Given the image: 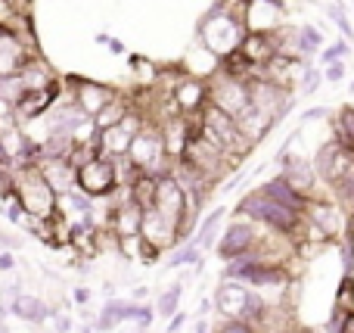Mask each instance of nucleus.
Returning a JSON list of instances; mask_svg holds the SVG:
<instances>
[{
    "instance_id": "nucleus-1",
    "label": "nucleus",
    "mask_w": 354,
    "mask_h": 333,
    "mask_svg": "<svg viewBox=\"0 0 354 333\" xmlns=\"http://www.w3.org/2000/svg\"><path fill=\"white\" fill-rule=\"evenodd\" d=\"M243 37H245V22L239 16H233V12L221 10V6H208V12L199 19V31H196V41L218 60L236 53Z\"/></svg>"
},
{
    "instance_id": "nucleus-46",
    "label": "nucleus",
    "mask_w": 354,
    "mask_h": 333,
    "mask_svg": "<svg viewBox=\"0 0 354 333\" xmlns=\"http://www.w3.org/2000/svg\"><path fill=\"white\" fill-rule=\"evenodd\" d=\"M106 47H109L112 53H124V44L118 41V37H109V44H106Z\"/></svg>"
},
{
    "instance_id": "nucleus-25",
    "label": "nucleus",
    "mask_w": 354,
    "mask_h": 333,
    "mask_svg": "<svg viewBox=\"0 0 354 333\" xmlns=\"http://www.w3.org/2000/svg\"><path fill=\"white\" fill-rule=\"evenodd\" d=\"M168 268H183V265H196V268H202V249H199V243L189 237L187 243H177V246L171 249V255H168V262H165Z\"/></svg>"
},
{
    "instance_id": "nucleus-15",
    "label": "nucleus",
    "mask_w": 354,
    "mask_h": 333,
    "mask_svg": "<svg viewBox=\"0 0 354 333\" xmlns=\"http://www.w3.org/2000/svg\"><path fill=\"white\" fill-rule=\"evenodd\" d=\"M41 174L47 178V184L56 190V197H66L68 190L78 187V168L68 159H41Z\"/></svg>"
},
{
    "instance_id": "nucleus-13",
    "label": "nucleus",
    "mask_w": 354,
    "mask_h": 333,
    "mask_svg": "<svg viewBox=\"0 0 354 333\" xmlns=\"http://www.w3.org/2000/svg\"><path fill=\"white\" fill-rule=\"evenodd\" d=\"M214 312L221 315V321H243L245 318V303H249V287L239 280H224L214 290Z\"/></svg>"
},
{
    "instance_id": "nucleus-38",
    "label": "nucleus",
    "mask_w": 354,
    "mask_h": 333,
    "mask_svg": "<svg viewBox=\"0 0 354 333\" xmlns=\"http://www.w3.org/2000/svg\"><path fill=\"white\" fill-rule=\"evenodd\" d=\"M320 69H324V81H330V84H339L345 78V62H333V66H320Z\"/></svg>"
},
{
    "instance_id": "nucleus-26",
    "label": "nucleus",
    "mask_w": 354,
    "mask_h": 333,
    "mask_svg": "<svg viewBox=\"0 0 354 333\" xmlns=\"http://www.w3.org/2000/svg\"><path fill=\"white\" fill-rule=\"evenodd\" d=\"M153 318H156L153 305H137L134 303V312H131V315L118 324V333H147L149 324H153Z\"/></svg>"
},
{
    "instance_id": "nucleus-4",
    "label": "nucleus",
    "mask_w": 354,
    "mask_h": 333,
    "mask_svg": "<svg viewBox=\"0 0 354 333\" xmlns=\"http://www.w3.org/2000/svg\"><path fill=\"white\" fill-rule=\"evenodd\" d=\"M208 103L224 109L227 116L239 118L245 109L252 106V93H249V81L243 78H230L218 69V72L208 78Z\"/></svg>"
},
{
    "instance_id": "nucleus-9",
    "label": "nucleus",
    "mask_w": 354,
    "mask_h": 333,
    "mask_svg": "<svg viewBox=\"0 0 354 333\" xmlns=\"http://www.w3.org/2000/svg\"><path fill=\"white\" fill-rule=\"evenodd\" d=\"M168 97H171V103L177 106L180 116H189V118L202 116V109L208 106V78H199V75L183 72L180 78L171 84Z\"/></svg>"
},
{
    "instance_id": "nucleus-41",
    "label": "nucleus",
    "mask_w": 354,
    "mask_h": 333,
    "mask_svg": "<svg viewBox=\"0 0 354 333\" xmlns=\"http://www.w3.org/2000/svg\"><path fill=\"white\" fill-rule=\"evenodd\" d=\"M339 333H354V309L342 312V318H339Z\"/></svg>"
},
{
    "instance_id": "nucleus-14",
    "label": "nucleus",
    "mask_w": 354,
    "mask_h": 333,
    "mask_svg": "<svg viewBox=\"0 0 354 333\" xmlns=\"http://www.w3.org/2000/svg\"><path fill=\"white\" fill-rule=\"evenodd\" d=\"M286 3H270V0H249L245 6V31H274L286 19Z\"/></svg>"
},
{
    "instance_id": "nucleus-50",
    "label": "nucleus",
    "mask_w": 354,
    "mask_h": 333,
    "mask_svg": "<svg viewBox=\"0 0 354 333\" xmlns=\"http://www.w3.org/2000/svg\"><path fill=\"white\" fill-rule=\"evenodd\" d=\"M351 93H354V81H351Z\"/></svg>"
},
{
    "instance_id": "nucleus-34",
    "label": "nucleus",
    "mask_w": 354,
    "mask_h": 333,
    "mask_svg": "<svg viewBox=\"0 0 354 333\" xmlns=\"http://www.w3.org/2000/svg\"><path fill=\"white\" fill-rule=\"evenodd\" d=\"M333 109L330 106H314V109H305L299 118V125H314V122H330Z\"/></svg>"
},
{
    "instance_id": "nucleus-21",
    "label": "nucleus",
    "mask_w": 354,
    "mask_h": 333,
    "mask_svg": "<svg viewBox=\"0 0 354 333\" xmlns=\"http://www.w3.org/2000/svg\"><path fill=\"white\" fill-rule=\"evenodd\" d=\"M19 75H22L25 91H41V87H50L53 81H59V75L50 69V62L44 60V56H35V60H31Z\"/></svg>"
},
{
    "instance_id": "nucleus-5",
    "label": "nucleus",
    "mask_w": 354,
    "mask_h": 333,
    "mask_svg": "<svg viewBox=\"0 0 354 333\" xmlns=\"http://www.w3.org/2000/svg\"><path fill=\"white\" fill-rule=\"evenodd\" d=\"M261 234H264V224L252 222V218H243V215H233V222L227 224L224 234L214 243V253L221 255V262H230V259H236V255L255 249Z\"/></svg>"
},
{
    "instance_id": "nucleus-37",
    "label": "nucleus",
    "mask_w": 354,
    "mask_h": 333,
    "mask_svg": "<svg viewBox=\"0 0 354 333\" xmlns=\"http://www.w3.org/2000/svg\"><path fill=\"white\" fill-rule=\"evenodd\" d=\"M214 333H258V330L249 321H221V327Z\"/></svg>"
},
{
    "instance_id": "nucleus-39",
    "label": "nucleus",
    "mask_w": 354,
    "mask_h": 333,
    "mask_svg": "<svg viewBox=\"0 0 354 333\" xmlns=\"http://www.w3.org/2000/svg\"><path fill=\"white\" fill-rule=\"evenodd\" d=\"M16 265H19L16 253H12V249H0V274L16 271Z\"/></svg>"
},
{
    "instance_id": "nucleus-49",
    "label": "nucleus",
    "mask_w": 354,
    "mask_h": 333,
    "mask_svg": "<svg viewBox=\"0 0 354 333\" xmlns=\"http://www.w3.org/2000/svg\"><path fill=\"white\" fill-rule=\"evenodd\" d=\"M78 333H93V324H87V327H81Z\"/></svg>"
},
{
    "instance_id": "nucleus-6",
    "label": "nucleus",
    "mask_w": 354,
    "mask_h": 333,
    "mask_svg": "<svg viewBox=\"0 0 354 333\" xmlns=\"http://www.w3.org/2000/svg\"><path fill=\"white\" fill-rule=\"evenodd\" d=\"M78 187L93 199H106L118 190V174H115V159L97 153L87 162L78 165Z\"/></svg>"
},
{
    "instance_id": "nucleus-33",
    "label": "nucleus",
    "mask_w": 354,
    "mask_h": 333,
    "mask_svg": "<svg viewBox=\"0 0 354 333\" xmlns=\"http://www.w3.org/2000/svg\"><path fill=\"white\" fill-rule=\"evenodd\" d=\"M299 35H301V41H305L308 53L317 56V53H320V47H324V31H320L317 25L305 22V25H299Z\"/></svg>"
},
{
    "instance_id": "nucleus-20",
    "label": "nucleus",
    "mask_w": 354,
    "mask_h": 333,
    "mask_svg": "<svg viewBox=\"0 0 354 333\" xmlns=\"http://www.w3.org/2000/svg\"><path fill=\"white\" fill-rule=\"evenodd\" d=\"M131 312H134V303H124V299H115V296L106 299V305L100 309L97 321H93V330H100V333L118 330V324H122Z\"/></svg>"
},
{
    "instance_id": "nucleus-32",
    "label": "nucleus",
    "mask_w": 354,
    "mask_h": 333,
    "mask_svg": "<svg viewBox=\"0 0 354 333\" xmlns=\"http://www.w3.org/2000/svg\"><path fill=\"white\" fill-rule=\"evenodd\" d=\"M25 93V84H22V75H3L0 78V97H6L12 106L19 103V97Z\"/></svg>"
},
{
    "instance_id": "nucleus-36",
    "label": "nucleus",
    "mask_w": 354,
    "mask_h": 333,
    "mask_svg": "<svg viewBox=\"0 0 354 333\" xmlns=\"http://www.w3.org/2000/svg\"><path fill=\"white\" fill-rule=\"evenodd\" d=\"M50 321H53V333H72V315H66V312L53 309Z\"/></svg>"
},
{
    "instance_id": "nucleus-22",
    "label": "nucleus",
    "mask_w": 354,
    "mask_h": 333,
    "mask_svg": "<svg viewBox=\"0 0 354 333\" xmlns=\"http://www.w3.org/2000/svg\"><path fill=\"white\" fill-rule=\"evenodd\" d=\"M131 109H134V106H131V93H128V91H122L118 97H112L109 103H106L103 109H100L97 116H93V125H97V131H106V128H112V125L122 122V118L128 116Z\"/></svg>"
},
{
    "instance_id": "nucleus-48",
    "label": "nucleus",
    "mask_w": 354,
    "mask_h": 333,
    "mask_svg": "<svg viewBox=\"0 0 354 333\" xmlns=\"http://www.w3.org/2000/svg\"><path fill=\"white\" fill-rule=\"evenodd\" d=\"M0 162H10V159H6V150H3V143H0Z\"/></svg>"
},
{
    "instance_id": "nucleus-23",
    "label": "nucleus",
    "mask_w": 354,
    "mask_h": 333,
    "mask_svg": "<svg viewBox=\"0 0 354 333\" xmlns=\"http://www.w3.org/2000/svg\"><path fill=\"white\" fill-rule=\"evenodd\" d=\"M330 134L336 137L342 147H348L354 150V106L351 103H345V106H339L336 112L330 116Z\"/></svg>"
},
{
    "instance_id": "nucleus-8",
    "label": "nucleus",
    "mask_w": 354,
    "mask_h": 333,
    "mask_svg": "<svg viewBox=\"0 0 354 333\" xmlns=\"http://www.w3.org/2000/svg\"><path fill=\"white\" fill-rule=\"evenodd\" d=\"M66 91H68V97L78 103V109L84 112L87 118H93L112 97L122 93V87L106 84V81H93V78H81V75H72V78H66Z\"/></svg>"
},
{
    "instance_id": "nucleus-7",
    "label": "nucleus",
    "mask_w": 354,
    "mask_h": 333,
    "mask_svg": "<svg viewBox=\"0 0 354 333\" xmlns=\"http://www.w3.org/2000/svg\"><path fill=\"white\" fill-rule=\"evenodd\" d=\"M305 222L317 224L320 231H324L326 237H330L333 243L342 240L345 231H348V215H345L342 203H336L333 197H326V193H320V197H311L305 203Z\"/></svg>"
},
{
    "instance_id": "nucleus-45",
    "label": "nucleus",
    "mask_w": 354,
    "mask_h": 333,
    "mask_svg": "<svg viewBox=\"0 0 354 333\" xmlns=\"http://www.w3.org/2000/svg\"><path fill=\"white\" fill-rule=\"evenodd\" d=\"M131 296H134V303H143V299H147L149 296V287H134V290H131Z\"/></svg>"
},
{
    "instance_id": "nucleus-12",
    "label": "nucleus",
    "mask_w": 354,
    "mask_h": 333,
    "mask_svg": "<svg viewBox=\"0 0 354 333\" xmlns=\"http://www.w3.org/2000/svg\"><path fill=\"white\" fill-rule=\"evenodd\" d=\"M140 237L149 243H156L159 249H174L180 243V228L177 222H171L168 215H162L159 209H143V224H140Z\"/></svg>"
},
{
    "instance_id": "nucleus-16",
    "label": "nucleus",
    "mask_w": 354,
    "mask_h": 333,
    "mask_svg": "<svg viewBox=\"0 0 354 333\" xmlns=\"http://www.w3.org/2000/svg\"><path fill=\"white\" fill-rule=\"evenodd\" d=\"M236 125H239L243 137L252 143V147H258V143H261L264 137H268L270 131L277 128L274 116H270V112H264V109H258V106H249V109H245L243 116L236 118Z\"/></svg>"
},
{
    "instance_id": "nucleus-29",
    "label": "nucleus",
    "mask_w": 354,
    "mask_h": 333,
    "mask_svg": "<svg viewBox=\"0 0 354 333\" xmlns=\"http://www.w3.org/2000/svg\"><path fill=\"white\" fill-rule=\"evenodd\" d=\"M333 309L336 312H351L354 309V274H345L339 280V290H336V299H333Z\"/></svg>"
},
{
    "instance_id": "nucleus-27",
    "label": "nucleus",
    "mask_w": 354,
    "mask_h": 333,
    "mask_svg": "<svg viewBox=\"0 0 354 333\" xmlns=\"http://www.w3.org/2000/svg\"><path fill=\"white\" fill-rule=\"evenodd\" d=\"M180 296H183V284H171L159 293L156 299V315L159 318H171L174 312H180Z\"/></svg>"
},
{
    "instance_id": "nucleus-18",
    "label": "nucleus",
    "mask_w": 354,
    "mask_h": 333,
    "mask_svg": "<svg viewBox=\"0 0 354 333\" xmlns=\"http://www.w3.org/2000/svg\"><path fill=\"white\" fill-rule=\"evenodd\" d=\"M239 53H243L245 60H249L255 69H261L264 62H268L270 56L277 53V47H274V37H270V31H245L243 44H239Z\"/></svg>"
},
{
    "instance_id": "nucleus-30",
    "label": "nucleus",
    "mask_w": 354,
    "mask_h": 333,
    "mask_svg": "<svg viewBox=\"0 0 354 333\" xmlns=\"http://www.w3.org/2000/svg\"><path fill=\"white\" fill-rule=\"evenodd\" d=\"M320 84H324V69L320 66H308L305 72H301V81H299V97H311V93L320 91Z\"/></svg>"
},
{
    "instance_id": "nucleus-28",
    "label": "nucleus",
    "mask_w": 354,
    "mask_h": 333,
    "mask_svg": "<svg viewBox=\"0 0 354 333\" xmlns=\"http://www.w3.org/2000/svg\"><path fill=\"white\" fill-rule=\"evenodd\" d=\"M324 10H326V19H330L333 25H339L342 37H345V41H351V47H354V25H351L348 12H345V6L342 3H326Z\"/></svg>"
},
{
    "instance_id": "nucleus-31",
    "label": "nucleus",
    "mask_w": 354,
    "mask_h": 333,
    "mask_svg": "<svg viewBox=\"0 0 354 333\" xmlns=\"http://www.w3.org/2000/svg\"><path fill=\"white\" fill-rule=\"evenodd\" d=\"M345 56H351V44L342 37V41H336V44H326V47H320V66L345 62Z\"/></svg>"
},
{
    "instance_id": "nucleus-24",
    "label": "nucleus",
    "mask_w": 354,
    "mask_h": 333,
    "mask_svg": "<svg viewBox=\"0 0 354 333\" xmlns=\"http://www.w3.org/2000/svg\"><path fill=\"white\" fill-rule=\"evenodd\" d=\"M224 215H227V209H212L205 218H199V222H196L193 240L199 243L202 253H205V249H214V243H218V224L224 222Z\"/></svg>"
},
{
    "instance_id": "nucleus-51",
    "label": "nucleus",
    "mask_w": 354,
    "mask_h": 333,
    "mask_svg": "<svg viewBox=\"0 0 354 333\" xmlns=\"http://www.w3.org/2000/svg\"><path fill=\"white\" fill-rule=\"evenodd\" d=\"M351 10H354V3H351Z\"/></svg>"
},
{
    "instance_id": "nucleus-11",
    "label": "nucleus",
    "mask_w": 354,
    "mask_h": 333,
    "mask_svg": "<svg viewBox=\"0 0 354 333\" xmlns=\"http://www.w3.org/2000/svg\"><path fill=\"white\" fill-rule=\"evenodd\" d=\"M62 91H66V78L53 81L50 87H41V91H25L22 97H19V103H16L19 122L28 125V122H35V118H44L50 106L62 97Z\"/></svg>"
},
{
    "instance_id": "nucleus-10",
    "label": "nucleus",
    "mask_w": 354,
    "mask_h": 333,
    "mask_svg": "<svg viewBox=\"0 0 354 333\" xmlns=\"http://www.w3.org/2000/svg\"><path fill=\"white\" fill-rule=\"evenodd\" d=\"M143 125H147V116H143V112H137V109H131L118 125L100 131V134H97V150L103 156H109V159L124 156V153H128V147H131V141H134V134L143 128Z\"/></svg>"
},
{
    "instance_id": "nucleus-17",
    "label": "nucleus",
    "mask_w": 354,
    "mask_h": 333,
    "mask_svg": "<svg viewBox=\"0 0 354 333\" xmlns=\"http://www.w3.org/2000/svg\"><path fill=\"white\" fill-rule=\"evenodd\" d=\"M10 315L19 318V321H25V324H35V327H41V324L47 321L50 315H53V305H47L41 296H31V293L22 290L16 299H12Z\"/></svg>"
},
{
    "instance_id": "nucleus-44",
    "label": "nucleus",
    "mask_w": 354,
    "mask_h": 333,
    "mask_svg": "<svg viewBox=\"0 0 354 333\" xmlns=\"http://www.w3.org/2000/svg\"><path fill=\"white\" fill-rule=\"evenodd\" d=\"M212 309H214V303H212V299L199 296V309H196V318H199V315H208V312H212Z\"/></svg>"
},
{
    "instance_id": "nucleus-42",
    "label": "nucleus",
    "mask_w": 354,
    "mask_h": 333,
    "mask_svg": "<svg viewBox=\"0 0 354 333\" xmlns=\"http://www.w3.org/2000/svg\"><path fill=\"white\" fill-rule=\"evenodd\" d=\"M91 296H93V293L87 290V287H75V290H72L75 305H87V303H91Z\"/></svg>"
},
{
    "instance_id": "nucleus-3",
    "label": "nucleus",
    "mask_w": 354,
    "mask_h": 333,
    "mask_svg": "<svg viewBox=\"0 0 354 333\" xmlns=\"http://www.w3.org/2000/svg\"><path fill=\"white\" fill-rule=\"evenodd\" d=\"M124 156H128L140 172L153 174V178L168 174L171 172V165H174V162L168 159V153H165V141H162L159 122H153V118H147V125L134 134V141H131V147H128V153Z\"/></svg>"
},
{
    "instance_id": "nucleus-19",
    "label": "nucleus",
    "mask_w": 354,
    "mask_h": 333,
    "mask_svg": "<svg viewBox=\"0 0 354 333\" xmlns=\"http://www.w3.org/2000/svg\"><path fill=\"white\" fill-rule=\"evenodd\" d=\"M258 190L268 193V197H270V199H277V203L289 206V209L305 212V203H308V199L301 197V193L295 190V187L289 184L286 178H283V174H277V178H270V181H264V184H258Z\"/></svg>"
},
{
    "instance_id": "nucleus-47",
    "label": "nucleus",
    "mask_w": 354,
    "mask_h": 333,
    "mask_svg": "<svg viewBox=\"0 0 354 333\" xmlns=\"http://www.w3.org/2000/svg\"><path fill=\"white\" fill-rule=\"evenodd\" d=\"M286 333H314V330H301V327H289Z\"/></svg>"
},
{
    "instance_id": "nucleus-2",
    "label": "nucleus",
    "mask_w": 354,
    "mask_h": 333,
    "mask_svg": "<svg viewBox=\"0 0 354 333\" xmlns=\"http://www.w3.org/2000/svg\"><path fill=\"white\" fill-rule=\"evenodd\" d=\"M233 215L252 218V222L264 224V228L277 231V234H286V237H299L301 222H305L299 209H289V206L277 203V199H270L268 193H261L258 187L239 199V206H236V212H233Z\"/></svg>"
},
{
    "instance_id": "nucleus-35",
    "label": "nucleus",
    "mask_w": 354,
    "mask_h": 333,
    "mask_svg": "<svg viewBox=\"0 0 354 333\" xmlns=\"http://www.w3.org/2000/svg\"><path fill=\"white\" fill-rule=\"evenodd\" d=\"M12 187H16V168H12L10 162H0V197L10 193Z\"/></svg>"
},
{
    "instance_id": "nucleus-40",
    "label": "nucleus",
    "mask_w": 354,
    "mask_h": 333,
    "mask_svg": "<svg viewBox=\"0 0 354 333\" xmlns=\"http://www.w3.org/2000/svg\"><path fill=\"white\" fill-rule=\"evenodd\" d=\"M187 321H189L187 312H174V315L168 318V327H165V333H183V327H187Z\"/></svg>"
},
{
    "instance_id": "nucleus-43",
    "label": "nucleus",
    "mask_w": 354,
    "mask_h": 333,
    "mask_svg": "<svg viewBox=\"0 0 354 333\" xmlns=\"http://www.w3.org/2000/svg\"><path fill=\"white\" fill-rule=\"evenodd\" d=\"M193 333H212V321H208L205 315H199L196 324H193Z\"/></svg>"
}]
</instances>
